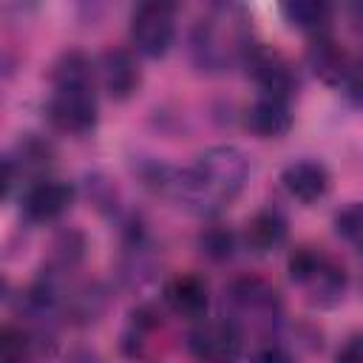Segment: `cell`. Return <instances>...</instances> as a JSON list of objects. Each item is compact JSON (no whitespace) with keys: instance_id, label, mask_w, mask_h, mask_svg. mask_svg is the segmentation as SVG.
<instances>
[{"instance_id":"5b68a950","label":"cell","mask_w":363,"mask_h":363,"mask_svg":"<svg viewBox=\"0 0 363 363\" xmlns=\"http://www.w3.org/2000/svg\"><path fill=\"white\" fill-rule=\"evenodd\" d=\"M247 65H250L252 77L258 79V85L264 88V94L289 99V91L295 85V74L278 51H269V48H261V45L247 48Z\"/></svg>"},{"instance_id":"4fadbf2b","label":"cell","mask_w":363,"mask_h":363,"mask_svg":"<svg viewBox=\"0 0 363 363\" xmlns=\"http://www.w3.org/2000/svg\"><path fill=\"white\" fill-rule=\"evenodd\" d=\"M286 227H284V218L278 213H258L250 224H247V241L255 247V250H269L275 247L281 238H284Z\"/></svg>"},{"instance_id":"8fae6325","label":"cell","mask_w":363,"mask_h":363,"mask_svg":"<svg viewBox=\"0 0 363 363\" xmlns=\"http://www.w3.org/2000/svg\"><path fill=\"white\" fill-rule=\"evenodd\" d=\"M309 65H312V71L320 77V79H326V82H343L346 79V74H349V60H346V54L340 51V45H335L326 34H320L312 45H309Z\"/></svg>"},{"instance_id":"d6986e66","label":"cell","mask_w":363,"mask_h":363,"mask_svg":"<svg viewBox=\"0 0 363 363\" xmlns=\"http://www.w3.org/2000/svg\"><path fill=\"white\" fill-rule=\"evenodd\" d=\"M337 363H363V337H352L337 352Z\"/></svg>"},{"instance_id":"e0dca14e","label":"cell","mask_w":363,"mask_h":363,"mask_svg":"<svg viewBox=\"0 0 363 363\" xmlns=\"http://www.w3.org/2000/svg\"><path fill=\"white\" fill-rule=\"evenodd\" d=\"M250 363H292V357H289V354H286L281 346L267 343V346H258V349L252 352Z\"/></svg>"},{"instance_id":"5bb4252c","label":"cell","mask_w":363,"mask_h":363,"mask_svg":"<svg viewBox=\"0 0 363 363\" xmlns=\"http://www.w3.org/2000/svg\"><path fill=\"white\" fill-rule=\"evenodd\" d=\"M335 227H337V233L349 244H354V247L363 250V201H354V204L343 207L337 213V218H335Z\"/></svg>"},{"instance_id":"30bf717a","label":"cell","mask_w":363,"mask_h":363,"mask_svg":"<svg viewBox=\"0 0 363 363\" xmlns=\"http://www.w3.org/2000/svg\"><path fill=\"white\" fill-rule=\"evenodd\" d=\"M102 82H105V91L111 96H116V99L130 96L139 85L136 60L128 51H108L102 57Z\"/></svg>"},{"instance_id":"2e32d148","label":"cell","mask_w":363,"mask_h":363,"mask_svg":"<svg viewBox=\"0 0 363 363\" xmlns=\"http://www.w3.org/2000/svg\"><path fill=\"white\" fill-rule=\"evenodd\" d=\"M343 88H346L349 99H352L357 108H363V60H357V62L349 65V74H346V79H343Z\"/></svg>"},{"instance_id":"ba28073f","label":"cell","mask_w":363,"mask_h":363,"mask_svg":"<svg viewBox=\"0 0 363 363\" xmlns=\"http://www.w3.org/2000/svg\"><path fill=\"white\" fill-rule=\"evenodd\" d=\"M247 125H250L258 136H267V139L284 136V133L289 130V125H292L286 99L272 96V94H261V96L250 105V111H247Z\"/></svg>"},{"instance_id":"ac0fdd59","label":"cell","mask_w":363,"mask_h":363,"mask_svg":"<svg viewBox=\"0 0 363 363\" xmlns=\"http://www.w3.org/2000/svg\"><path fill=\"white\" fill-rule=\"evenodd\" d=\"M201 244H204V250L210 252V255H230V247H233V238L227 235V233H207L204 238H201Z\"/></svg>"},{"instance_id":"7a4b0ae2","label":"cell","mask_w":363,"mask_h":363,"mask_svg":"<svg viewBox=\"0 0 363 363\" xmlns=\"http://www.w3.org/2000/svg\"><path fill=\"white\" fill-rule=\"evenodd\" d=\"M48 116L65 133H85L96 122L91 68L77 51L65 54L54 68V94L48 99Z\"/></svg>"},{"instance_id":"6da1fadb","label":"cell","mask_w":363,"mask_h":363,"mask_svg":"<svg viewBox=\"0 0 363 363\" xmlns=\"http://www.w3.org/2000/svg\"><path fill=\"white\" fill-rule=\"evenodd\" d=\"M247 176H250L247 156L233 145H218L199 153V159L176 176L173 190L176 199L184 201L190 210L216 213L241 193Z\"/></svg>"},{"instance_id":"7c38bea8","label":"cell","mask_w":363,"mask_h":363,"mask_svg":"<svg viewBox=\"0 0 363 363\" xmlns=\"http://www.w3.org/2000/svg\"><path fill=\"white\" fill-rule=\"evenodd\" d=\"M281 14L301 31H312V34H323L326 23H329V6L320 0H292L281 6Z\"/></svg>"},{"instance_id":"52a82bcc","label":"cell","mask_w":363,"mask_h":363,"mask_svg":"<svg viewBox=\"0 0 363 363\" xmlns=\"http://www.w3.org/2000/svg\"><path fill=\"white\" fill-rule=\"evenodd\" d=\"M281 182L286 187V193L303 204L309 201H318L326 187H329V173L320 162H309V159H301V162H292L284 167L281 173Z\"/></svg>"},{"instance_id":"277c9868","label":"cell","mask_w":363,"mask_h":363,"mask_svg":"<svg viewBox=\"0 0 363 363\" xmlns=\"http://www.w3.org/2000/svg\"><path fill=\"white\" fill-rule=\"evenodd\" d=\"M187 349L199 363H235L241 357V335L227 320H207L190 332Z\"/></svg>"},{"instance_id":"9a60e30c","label":"cell","mask_w":363,"mask_h":363,"mask_svg":"<svg viewBox=\"0 0 363 363\" xmlns=\"http://www.w3.org/2000/svg\"><path fill=\"white\" fill-rule=\"evenodd\" d=\"M26 335L20 329L6 326L0 332V363H26Z\"/></svg>"},{"instance_id":"9c48e42d","label":"cell","mask_w":363,"mask_h":363,"mask_svg":"<svg viewBox=\"0 0 363 363\" xmlns=\"http://www.w3.org/2000/svg\"><path fill=\"white\" fill-rule=\"evenodd\" d=\"M164 301L176 315L201 318L207 309V286L196 275H179L164 286Z\"/></svg>"},{"instance_id":"8992f818","label":"cell","mask_w":363,"mask_h":363,"mask_svg":"<svg viewBox=\"0 0 363 363\" xmlns=\"http://www.w3.org/2000/svg\"><path fill=\"white\" fill-rule=\"evenodd\" d=\"M71 199H74V187L68 182L40 179L23 196V210L31 221H48V218H57L71 204Z\"/></svg>"},{"instance_id":"3957f363","label":"cell","mask_w":363,"mask_h":363,"mask_svg":"<svg viewBox=\"0 0 363 363\" xmlns=\"http://www.w3.org/2000/svg\"><path fill=\"white\" fill-rule=\"evenodd\" d=\"M176 14L170 3H142L130 17V43L145 57H164L173 45Z\"/></svg>"}]
</instances>
